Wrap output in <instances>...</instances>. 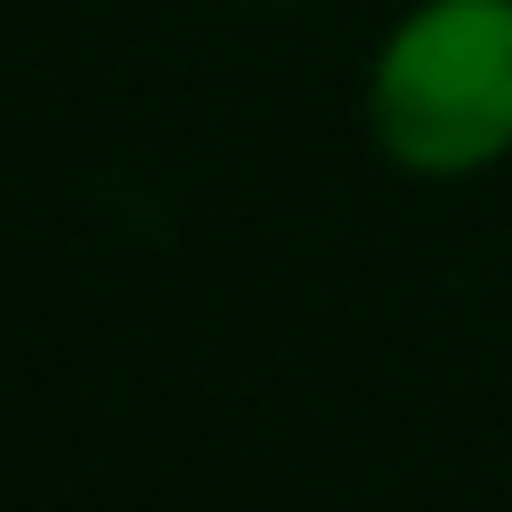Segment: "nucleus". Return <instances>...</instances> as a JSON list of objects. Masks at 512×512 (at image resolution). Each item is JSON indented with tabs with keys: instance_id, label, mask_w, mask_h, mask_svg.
Masks as SVG:
<instances>
[{
	"instance_id": "f257e3e1",
	"label": "nucleus",
	"mask_w": 512,
	"mask_h": 512,
	"mask_svg": "<svg viewBox=\"0 0 512 512\" xmlns=\"http://www.w3.org/2000/svg\"><path fill=\"white\" fill-rule=\"evenodd\" d=\"M368 144L424 184L512 160V0H408L360 72Z\"/></svg>"
}]
</instances>
